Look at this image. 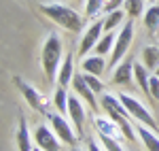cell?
I'll return each instance as SVG.
<instances>
[{"label": "cell", "mask_w": 159, "mask_h": 151, "mask_svg": "<svg viewBox=\"0 0 159 151\" xmlns=\"http://www.w3.org/2000/svg\"><path fill=\"white\" fill-rule=\"evenodd\" d=\"M68 98H70V96L66 94V89H64V87H57V89H55V96H53V106H55L61 115H64V113L68 115Z\"/></svg>", "instance_id": "23"}, {"label": "cell", "mask_w": 159, "mask_h": 151, "mask_svg": "<svg viewBox=\"0 0 159 151\" xmlns=\"http://www.w3.org/2000/svg\"><path fill=\"white\" fill-rule=\"evenodd\" d=\"M83 77H85V81H87V83H89V87L93 89V94H100V92L104 89L102 81H100V77H96V75H89V73H83Z\"/></svg>", "instance_id": "27"}, {"label": "cell", "mask_w": 159, "mask_h": 151, "mask_svg": "<svg viewBox=\"0 0 159 151\" xmlns=\"http://www.w3.org/2000/svg\"><path fill=\"white\" fill-rule=\"evenodd\" d=\"M142 64L147 66L148 70H157L159 68V47H155V45H148V47H144L142 49Z\"/></svg>", "instance_id": "19"}, {"label": "cell", "mask_w": 159, "mask_h": 151, "mask_svg": "<svg viewBox=\"0 0 159 151\" xmlns=\"http://www.w3.org/2000/svg\"><path fill=\"white\" fill-rule=\"evenodd\" d=\"M104 4H106V0H85V17L96 21L100 11H104Z\"/></svg>", "instance_id": "22"}, {"label": "cell", "mask_w": 159, "mask_h": 151, "mask_svg": "<svg viewBox=\"0 0 159 151\" xmlns=\"http://www.w3.org/2000/svg\"><path fill=\"white\" fill-rule=\"evenodd\" d=\"M72 151H83V149H76V147H74V149H72Z\"/></svg>", "instance_id": "33"}, {"label": "cell", "mask_w": 159, "mask_h": 151, "mask_svg": "<svg viewBox=\"0 0 159 151\" xmlns=\"http://www.w3.org/2000/svg\"><path fill=\"white\" fill-rule=\"evenodd\" d=\"M115 40H117V34H112V32H106V34H102V38L98 40V45L93 47V51L98 53V55H106L112 51L115 47Z\"/></svg>", "instance_id": "21"}, {"label": "cell", "mask_w": 159, "mask_h": 151, "mask_svg": "<svg viewBox=\"0 0 159 151\" xmlns=\"http://www.w3.org/2000/svg\"><path fill=\"white\" fill-rule=\"evenodd\" d=\"M81 68L85 70V73H89V75H96L100 77L102 73H104V68H106V62H104V55H85L83 58V62H81Z\"/></svg>", "instance_id": "14"}, {"label": "cell", "mask_w": 159, "mask_h": 151, "mask_svg": "<svg viewBox=\"0 0 159 151\" xmlns=\"http://www.w3.org/2000/svg\"><path fill=\"white\" fill-rule=\"evenodd\" d=\"M87 151H102V147L93 140H87Z\"/></svg>", "instance_id": "30"}, {"label": "cell", "mask_w": 159, "mask_h": 151, "mask_svg": "<svg viewBox=\"0 0 159 151\" xmlns=\"http://www.w3.org/2000/svg\"><path fill=\"white\" fill-rule=\"evenodd\" d=\"M144 28H147L151 34H155L159 30V4H151L147 11H144Z\"/></svg>", "instance_id": "20"}, {"label": "cell", "mask_w": 159, "mask_h": 151, "mask_svg": "<svg viewBox=\"0 0 159 151\" xmlns=\"http://www.w3.org/2000/svg\"><path fill=\"white\" fill-rule=\"evenodd\" d=\"M100 106L106 111L108 115H129L127 109L123 106V102L119 96H112V94H102L100 98Z\"/></svg>", "instance_id": "12"}, {"label": "cell", "mask_w": 159, "mask_h": 151, "mask_svg": "<svg viewBox=\"0 0 159 151\" xmlns=\"http://www.w3.org/2000/svg\"><path fill=\"white\" fill-rule=\"evenodd\" d=\"M119 98H121L123 106L127 109V113H129V117H134V119H138L140 124H144V126L148 128H157V124H155V119H153V115L148 113V109H144V104L140 100H136L134 96H127V94H119Z\"/></svg>", "instance_id": "5"}, {"label": "cell", "mask_w": 159, "mask_h": 151, "mask_svg": "<svg viewBox=\"0 0 159 151\" xmlns=\"http://www.w3.org/2000/svg\"><path fill=\"white\" fill-rule=\"evenodd\" d=\"M119 24H123V11H112V13H106L104 17V32H112Z\"/></svg>", "instance_id": "24"}, {"label": "cell", "mask_w": 159, "mask_h": 151, "mask_svg": "<svg viewBox=\"0 0 159 151\" xmlns=\"http://www.w3.org/2000/svg\"><path fill=\"white\" fill-rule=\"evenodd\" d=\"M132 40H134V24L127 21V24L121 26V32L117 34L115 47H112V53H110V66H112V68H115L117 64L123 62V58H125V53L129 49Z\"/></svg>", "instance_id": "3"}, {"label": "cell", "mask_w": 159, "mask_h": 151, "mask_svg": "<svg viewBox=\"0 0 159 151\" xmlns=\"http://www.w3.org/2000/svg\"><path fill=\"white\" fill-rule=\"evenodd\" d=\"M40 11L45 13L53 24H57L60 28L68 30V32H81L83 30V17L74 11V9L66 7V4L51 2V4H43Z\"/></svg>", "instance_id": "2"}, {"label": "cell", "mask_w": 159, "mask_h": 151, "mask_svg": "<svg viewBox=\"0 0 159 151\" xmlns=\"http://www.w3.org/2000/svg\"><path fill=\"white\" fill-rule=\"evenodd\" d=\"M155 75H157V77H159V68H157V70H155Z\"/></svg>", "instance_id": "32"}, {"label": "cell", "mask_w": 159, "mask_h": 151, "mask_svg": "<svg viewBox=\"0 0 159 151\" xmlns=\"http://www.w3.org/2000/svg\"><path fill=\"white\" fill-rule=\"evenodd\" d=\"M134 79L138 83V87L142 89L147 96H151V77H148V68L144 64H134Z\"/></svg>", "instance_id": "18"}, {"label": "cell", "mask_w": 159, "mask_h": 151, "mask_svg": "<svg viewBox=\"0 0 159 151\" xmlns=\"http://www.w3.org/2000/svg\"><path fill=\"white\" fill-rule=\"evenodd\" d=\"M96 128H98L100 134L110 136V139H117L119 143L125 139V134H123L121 126H119L115 119H110V117H96Z\"/></svg>", "instance_id": "10"}, {"label": "cell", "mask_w": 159, "mask_h": 151, "mask_svg": "<svg viewBox=\"0 0 159 151\" xmlns=\"http://www.w3.org/2000/svg\"><path fill=\"white\" fill-rule=\"evenodd\" d=\"M148 2H153V4H155V2H157V0H148Z\"/></svg>", "instance_id": "34"}, {"label": "cell", "mask_w": 159, "mask_h": 151, "mask_svg": "<svg viewBox=\"0 0 159 151\" xmlns=\"http://www.w3.org/2000/svg\"><path fill=\"white\" fill-rule=\"evenodd\" d=\"M72 87H74V94L76 96H81L83 100L91 106V111H96L98 109V100H96V94H93V89L89 87V83L85 81V77L83 75H74V79H72Z\"/></svg>", "instance_id": "9"}, {"label": "cell", "mask_w": 159, "mask_h": 151, "mask_svg": "<svg viewBox=\"0 0 159 151\" xmlns=\"http://www.w3.org/2000/svg\"><path fill=\"white\" fill-rule=\"evenodd\" d=\"M148 85H151V98H153V100H159V77L153 75Z\"/></svg>", "instance_id": "28"}, {"label": "cell", "mask_w": 159, "mask_h": 151, "mask_svg": "<svg viewBox=\"0 0 159 151\" xmlns=\"http://www.w3.org/2000/svg\"><path fill=\"white\" fill-rule=\"evenodd\" d=\"M49 121H51V128H53V132L60 136L61 143H66V145H74V140L79 139V136H74L72 128H70L68 119H66L64 115H61V113L49 115Z\"/></svg>", "instance_id": "8"}, {"label": "cell", "mask_w": 159, "mask_h": 151, "mask_svg": "<svg viewBox=\"0 0 159 151\" xmlns=\"http://www.w3.org/2000/svg\"><path fill=\"white\" fill-rule=\"evenodd\" d=\"M32 151H43V149H40V147H36V149H32Z\"/></svg>", "instance_id": "31"}, {"label": "cell", "mask_w": 159, "mask_h": 151, "mask_svg": "<svg viewBox=\"0 0 159 151\" xmlns=\"http://www.w3.org/2000/svg\"><path fill=\"white\" fill-rule=\"evenodd\" d=\"M74 64H72V55L68 53L66 58H64V62H61L60 66V73H57V85L60 87H66L68 83H72V79H74Z\"/></svg>", "instance_id": "16"}, {"label": "cell", "mask_w": 159, "mask_h": 151, "mask_svg": "<svg viewBox=\"0 0 159 151\" xmlns=\"http://www.w3.org/2000/svg\"><path fill=\"white\" fill-rule=\"evenodd\" d=\"M15 139H17L19 151H32V139H30V132H28V124H25V119L21 115H19V124H17V134H15Z\"/></svg>", "instance_id": "17"}, {"label": "cell", "mask_w": 159, "mask_h": 151, "mask_svg": "<svg viewBox=\"0 0 159 151\" xmlns=\"http://www.w3.org/2000/svg\"><path fill=\"white\" fill-rule=\"evenodd\" d=\"M136 128V134L140 136V140H142V145L147 147V151H159V136L155 134V132H151L148 130V126H144V124H138Z\"/></svg>", "instance_id": "15"}, {"label": "cell", "mask_w": 159, "mask_h": 151, "mask_svg": "<svg viewBox=\"0 0 159 151\" xmlns=\"http://www.w3.org/2000/svg\"><path fill=\"white\" fill-rule=\"evenodd\" d=\"M121 4H123V0H106V4H104V11H106V13H112V11H117Z\"/></svg>", "instance_id": "29"}, {"label": "cell", "mask_w": 159, "mask_h": 151, "mask_svg": "<svg viewBox=\"0 0 159 151\" xmlns=\"http://www.w3.org/2000/svg\"><path fill=\"white\" fill-rule=\"evenodd\" d=\"M34 140H36V147H40L43 151H60L61 149V140L53 132V128L38 126L34 130Z\"/></svg>", "instance_id": "7"}, {"label": "cell", "mask_w": 159, "mask_h": 151, "mask_svg": "<svg viewBox=\"0 0 159 151\" xmlns=\"http://www.w3.org/2000/svg\"><path fill=\"white\" fill-rule=\"evenodd\" d=\"M100 140H102V145H104V149H106V151H123L121 143H119L117 139H110V136L100 134Z\"/></svg>", "instance_id": "26"}, {"label": "cell", "mask_w": 159, "mask_h": 151, "mask_svg": "<svg viewBox=\"0 0 159 151\" xmlns=\"http://www.w3.org/2000/svg\"><path fill=\"white\" fill-rule=\"evenodd\" d=\"M134 77V64L129 60H123L121 64L115 66V75H112V83L117 85H127Z\"/></svg>", "instance_id": "13"}, {"label": "cell", "mask_w": 159, "mask_h": 151, "mask_svg": "<svg viewBox=\"0 0 159 151\" xmlns=\"http://www.w3.org/2000/svg\"><path fill=\"white\" fill-rule=\"evenodd\" d=\"M61 55H64V45H61L60 34H49L47 40L43 43V53H40V66H43V73L49 83L57 81Z\"/></svg>", "instance_id": "1"}, {"label": "cell", "mask_w": 159, "mask_h": 151, "mask_svg": "<svg viewBox=\"0 0 159 151\" xmlns=\"http://www.w3.org/2000/svg\"><path fill=\"white\" fill-rule=\"evenodd\" d=\"M102 34H104V21H91V24L87 26L85 34H83V38H81V45H79V55H83L85 58L89 51L93 49L96 45H98V40L102 38Z\"/></svg>", "instance_id": "6"}, {"label": "cell", "mask_w": 159, "mask_h": 151, "mask_svg": "<svg viewBox=\"0 0 159 151\" xmlns=\"http://www.w3.org/2000/svg\"><path fill=\"white\" fill-rule=\"evenodd\" d=\"M123 9L127 13V17H138L144 11V0H123Z\"/></svg>", "instance_id": "25"}, {"label": "cell", "mask_w": 159, "mask_h": 151, "mask_svg": "<svg viewBox=\"0 0 159 151\" xmlns=\"http://www.w3.org/2000/svg\"><path fill=\"white\" fill-rule=\"evenodd\" d=\"M68 117L72 119V124L76 126V132L83 134V126H85V109H83V102L76 98V94L68 98Z\"/></svg>", "instance_id": "11"}, {"label": "cell", "mask_w": 159, "mask_h": 151, "mask_svg": "<svg viewBox=\"0 0 159 151\" xmlns=\"http://www.w3.org/2000/svg\"><path fill=\"white\" fill-rule=\"evenodd\" d=\"M13 83H15V87L19 89V94L24 96V100L34 109L38 113H45L47 111V100H45V96L34 89V85H30L28 81H24L21 77H13Z\"/></svg>", "instance_id": "4"}]
</instances>
